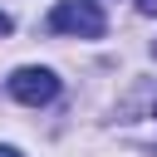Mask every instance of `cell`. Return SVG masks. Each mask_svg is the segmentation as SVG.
<instances>
[{
  "label": "cell",
  "mask_w": 157,
  "mask_h": 157,
  "mask_svg": "<svg viewBox=\"0 0 157 157\" xmlns=\"http://www.w3.org/2000/svg\"><path fill=\"white\" fill-rule=\"evenodd\" d=\"M49 29L54 34H78V39H98L108 29L103 20V5L98 0H59L49 10Z\"/></svg>",
  "instance_id": "cell-1"
},
{
  "label": "cell",
  "mask_w": 157,
  "mask_h": 157,
  "mask_svg": "<svg viewBox=\"0 0 157 157\" xmlns=\"http://www.w3.org/2000/svg\"><path fill=\"white\" fill-rule=\"evenodd\" d=\"M54 93H59V78H54L49 69H15V74H10V98L29 103V108L49 103Z\"/></svg>",
  "instance_id": "cell-2"
},
{
  "label": "cell",
  "mask_w": 157,
  "mask_h": 157,
  "mask_svg": "<svg viewBox=\"0 0 157 157\" xmlns=\"http://www.w3.org/2000/svg\"><path fill=\"white\" fill-rule=\"evenodd\" d=\"M137 15H157V0H137Z\"/></svg>",
  "instance_id": "cell-3"
},
{
  "label": "cell",
  "mask_w": 157,
  "mask_h": 157,
  "mask_svg": "<svg viewBox=\"0 0 157 157\" xmlns=\"http://www.w3.org/2000/svg\"><path fill=\"white\" fill-rule=\"evenodd\" d=\"M0 34H10V15L5 10H0Z\"/></svg>",
  "instance_id": "cell-4"
},
{
  "label": "cell",
  "mask_w": 157,
  "mask_h": 157,
  "mask_svg": "<svg viewBox=\"0 0 157 157\" xmlns=\"http://www.w3.org/2000/svg\"><path fill=\"white\" fill-rule=\"evenodd\" d=\"M0 157H20V152H15V147H0Z\"/></svg>",
  "instance_id": "cell-5"
},
{
  "label": "cell",
  "mask_w": 157,
  "mask_h": 157,
  "mask_svg": "<svg viewBox=\"0 0 157 157\" xmlns=\"http://www.w3.org/2000/svg\"><path fill=\"white\" fill-rule=\"evenodd\" d=\"M152 54H157V49H152Z\"/></svg>",
  "instance_id": "cell-6"
}]
</instances>
